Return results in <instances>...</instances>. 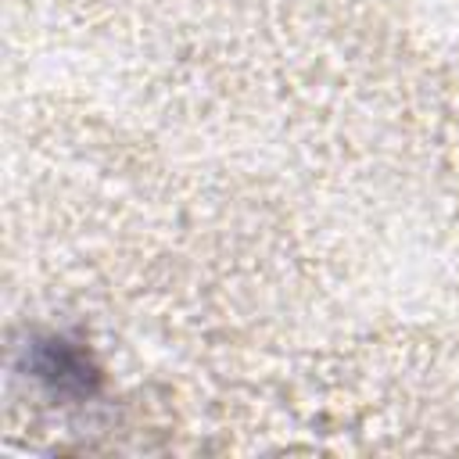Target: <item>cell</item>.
I'll list each match as a JSON object with an SVG mask.
<instances>
[{
  "label": "cell",
  "instance_id": "1",
  "mask_svg": "<svg viewBox=\"0 0 459 459\" xmlns=\"http://www.w3.org/2000/svg\"><path fill=\"white\" fill-rule=\"evenodd\" d=\"M32 373L57 394H90L93 377H97L90 359L75 344L57 341V337L32 344Z\"/></svg>",
  "mask_w": 459,
  "mask_h": 459
}]
</instances>
